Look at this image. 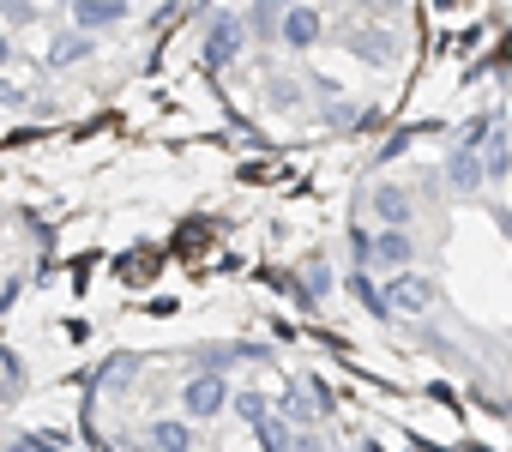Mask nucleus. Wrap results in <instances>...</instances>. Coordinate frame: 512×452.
I'll return each mask as SVG.
<instances>
[{"mask_svg":"<svg viewBox=\"0 0 512 452\" xmlns=\"http://www.w3.org/2000/svg\"><path fill=\"white\" fill-rule=\"evenodd\" d=\"M7 392H13V380H7V374H0V398H7Z\"/></svg>","mask_w":512,"mask_h":452,"instance_id":"a878e982","label":"nucleus"},{"mask_svg":"<svg viewBox=\"0 0 512 452\" xmlns=\"http://www.w3.org/2000/svg\"><path fill=\"white\" fill-rule=\"evenodd\" d=\"M73 19H79V31H109L127 19V0H73Z\"/></svg>","mask_w":512,"mask_h":452,"instance_id":"423d86ee","label":"nucleus"},{"mask_svg":"<svg viewBox=\"0 0 512 452\" xmlns=\"http://www.w3.org/2000/svg\"><path fill=\"white\" fill-rule=\"evenodd\" d=\"M350 290H356V302H362V308H368V314H380V320H386V314H392V308H386V302H380V290H374V284H368V278H362V272H356V278H350Z\"/></svg>","mask_w":512,"mask_h":452,"instance_id":"dca6fc26","label":"nucleus"},{"mask_svg":"<svg viewBox=\"0 0 512 452\" xmlns=\"http://www.w3.org/2000/svg\"><path fill=\"white\" fill-rule=\"evenodd\" d=\"M79 61H91V31H67L49 43V67H79Z\"/></svg>","mask_w":512,"mask_h":452,"instance_id":"6e6552de","label":"nucleus"},{"mask_svg":"<svg viewBox=\"0 0 512 452\" xmlns=\"http://www.w3.org/2000/svg\"><path fill=\"white\" fill-rule=\"evenodd\" d=\"M416 133H422V127H398V133H392V139H386V145H380V163H392V157H404V151H410V139H416Z\"/></svg>","mask_w":512,"mask_h":452,"instance_id":"a211bd4d","label":"nucleus"},{"mask_svg":"<svg viewBox=\"0 0 512 452\" xmlns=\"http://www.w3.org/2000/svg\"><path fill=\"white\" fill-rule=\"evenodd\" d=\"M145 440L163 446V452H187V446H193V428H187V422H151Z\"/></svg>","mask_w":512,"mask_h":452,"instance_id":"9b49d317","label":"nucleus"},{"mask_svg":"<svg viewBox=\"0 0 512 452\" xmlns=\"http://www.w3.org/2000/svg\"><path fill=\"white\" fill-rule=\"evenodd\" d=\"M398 7H404V0H362V13H368V19H380V13H398Z\"/></svg>","mask_w":512,"mask_h":452,"instance_id":"412c9836","label":"nucleus"},{"mask_svg":"<svg viewBox=\"0 0 512 452\" xmlns=\"http://www.w3.org/2000/svg\"><path fill=\"white\" fill-rule=\"evenodd\" d=\"M13 296H19V278H0V314L13 308Z\"/></svg>","mask_w":512,"mask_h":452,"instance_id":"5701e85b","label":"nucleus"},{"mask_svg":"<svg viewBox=\"0 0 512 452\" xmlns=\"http://www.w3.org/2000/svg\"><path fill=\"white\" fill-rule=\"evenodd\" d=\"M223 398H229V386H223V374H217V368H199V374L181 386V410H187L193 422L217 416V410H223Z\"/></svg>","mask_w":512,"mask_h":452,"instance_id":"f257e3e1","label":"nucleus"},{"mask_svg":"<svg viewBox=\"0 0 512 452\" xmlns=\"http://www.w3.org/2000/svg\"><path fill=\"white\" fill-rule=\"evenodd\" d=\"M0 61H13V43H7V37H0Z\"/></svg>","mask_w":512,"mask_h":452,"instance_id":"393cba45","label":"nucleus"},{"mask_svg":"<svg viewBox=\"0 0 512 452\" xmlns=\"http://www.w3.org/2000/svg\"><path fill=\"white\" fill-rule=\"evenodd\" d=\"M374 211H380V223H410V193L404 187H380L374 193Z\"/></svg>","mask_w":512,"mask_h":452,"instance_id":"f8f14e48","label":"nucleus"},{"mask_svg":"<svg viewBox=\"0 0 512 452\" xmlns=\"http://www.w3.org/2000/svg\"><path fill=\"white\" fill-rule=\"evenodd\" d=\"M260 440H266L272 452H284V446H296V434H290V422H284V416H272V410L260 416Z\"/></svg>","mask_w":512,"mask_h":452,"instance_id":"4468645a","label":"nucleus"},{"mask_svg":"<svg viewBox=\"0 0 512 452\" xmlns=\"http://www.w3.org/2000/svg\"><path fill=\"white\" fill-rule=\"evenodd\" d=\"M43 446H67V434L61 428H25L19 434V452H43Z\"/></svg>","mask_w":512,"mask_h":452,"instance_id":"2eb2a0df","label":"nucleus"},{"mask_svg":"<svg viewBox=\"0 0 512 452\" xmlns=\"http://www.w3.org/2000/svg\"><path fill=\"white\" fill-rule=\"evenodd\" d=\"M278 13H284V7H266V0H260V7H253V19H241V25L260 31V37H278Z\"/></svg>","mask_w":512,"mask_h":452,"instance_id":"f3484780","label":"nucleus"},{"mask_svg":"<svg viewBox=\"0 0 512 452\" xmlns=\"http://www.w3.org/2000/svg\"><path fill=\"white\" fill-rule=\"evenodd\" d=\"M278 37H284L290 49H314V43H320V13H314V7H296V0H290V7L278 13Z\"/></svg>","mask_w":512,"mask_h":452,"instance_id":"20e7f679","label":"nucleus"},{"mask_svg":"<svg viewBox=\"0 0 512 452\" xmlns=\"http://www.w3.org/2000/svg\"><path fill=\"white\" fill-rule=\"evenodd\" d=\"M350 49H356L362 61H374V67L398 55V49H392V37H386V31H368V25H362V31H350Z\"/></svg>","mask_w":512,"mask_h":452,"instance_id":"1a4fd4ad","label":"nucleus"},{"mask_svg":"<svg viewBox=\"0 0 512 452\" xmlns=\"http://www.w3.org/2000/svg\"><path fill=\"white\" fill-rule=\"evenodd\" d=\"M7 19H19V25H31L37 13H31V0H7Z\"/></svg>","mask_w":512,"mask_h":452,"instance_id":"4be33fe9","label":"nucleus"},{"mask_svg":"<svg viewBox=\"0 0 512 452\" xmlns=\"http://www.w3.org/2000/svg\"><path fill=\"white\" fill-rule=\"evenodd\" d=\"M235 410H241V416H247V422H260V416H266V410H272V404H266V398H260V392H241V398H235Z\"/></svg>","mask_w":512,"mask_h":452,"instance_id":"aec40b11","label":"nucleus"},{"mask_svg":"<svg viewBox=\"0 0 512 452\" xmlns=\"http://www.w3.org/2000/svg\"><path fill=\"white\" fill-rule=\"evenodd\" d=\"M133 368H139V356H133V350H121L103 374H91V392H103V386H127V380H133Z\"/></svg>","mask_w":512,"mask_h":452,"instance_id":"ddd939ff","label":"nucleus"},{"mask_svg":"<svg viewBox=\"0 0 512 452\" xmlns=\"http://www.w3.org/2000/svg\"><path fill=\"white\" fill-rule=\"evenodd\" d=\"M476 157H482V175H488V181H494V175H512V145H506V139L488 133V139L476 145Z\"/></svg>","mask_w":512,"mask_h":452,"instance_id":"9d476101","label":"nucleus"},{"mask_svg":"<svg viewBox=\"0 0 512 452\" xmlns=\"http://www.w3.org/2000/svg\"><path fill=\"white\" fill-rule=\"evenodd\" d=\"M13 103H19V91H13L7 79H0V109H13Z\"/></svg>","mask_w":512,"mask_h":452,"instance_id":"b1692460","label":"nucleus"},{"mask_svg":"<svg viewBox=\"0 0 512 452\" xmlns=\"http://www.w3.org/2000/svg\"><path fill=\"white\" fill-rule=\"evenodd\" d=\"M266 7H290V0H266Z\"/></svg>","mask_w":512,"mask_h":452,"instance_id":"bb28decb","label":"nucleus"},{"mask_svg":"<svg viewBox=\"0 0 512 452\" xmlns=\"http://www.w3.org/2000/svg\"><path fill=\"white\" fill-rule=\"evenodd\" d=\"M446 181H452L458 193H476V187L488 181V175H482V157H476L470 145H458V151H452V163H446Z\"/></svg>","mask_w":512,"mask_h":452,"instance_id":"0eeeda50","label":"nucleus"},{"mask_svg":"<svg viewBox=\"0 0 512 452\" xmlns=\"http://www.w3.org/2000/svg\"><path fill=\"white\" fill-rule=\"evenodd\" d=\"M410 254H416V248H410V236H404V223H386V230L368 242V260H380V266H392V272L410 266Z\"/></svg>","mask_w":512,"mask_h":452,"instance_id":"39448f33","label":"nucleus"},{"mask_svg":"<svg viewBox=\"0 0 512 452\" xmlns=\"http://www.w3.org/2000/svg\"><path fill=\"white\" fill-rule=\"evenodd\" d=\"M488 133H494V115H476V121H470V127L458 133V145H470V151H476V145H482Z\"/></svg>","mask_w":512,"mask_h":452,"instance_id":"6ab92c4d","label":"nucleus"},{"mask_svg":"<svg viewBox=\"0 0 512 452\" xmlns=\"http://www.w3.org/2000/svg\"><path fill=\"white\" fill-rule=\"evenodd\" d=\"M241 37H247V25H241L235 13H217V19H211V31H205V55H199V61H205L211 73H223V67L235 61Z\"/></svg>","mask_w":512,"mask_h":452,"instance_id":"f03ea898","label":"nucleus"},{"mask_svg":"<svg viewBox=\"0 0 512 452\" xmlns=\"http://www.w3.org/2000/svg\"><path fill=\"white\" fill-rule=\"evenodd\" d=\"M380 302H386L392 314H428V308H434V284L416 278V272H398V278L380 290Z\"/></svg>","mask_w":512,"mask_h":452,"instance_id":"7ed1b4c3","label":"nucleus"}]
</instances>
